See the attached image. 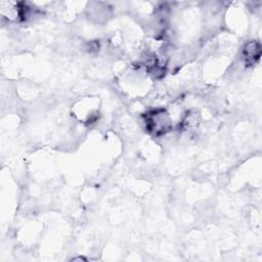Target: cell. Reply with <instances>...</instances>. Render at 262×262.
Wrapping results in <instances>:
<instances>
[{"mask_svg": "<svg viewBox=\"0 0 262 262\" xmlns=\"http://www.w3.org/2000/svg\"><path fill=\"white\" fill-rule=\"evenodd\" d=\"M147 128L156 134L164 133L170 127V120L164 111L154 112L148 115L146 120Z\"/></svg>", "mask_w": 262, "mask_h": 262, "instance_id": "1", "label": "cell"}, {"mask_svg": "<svg viewBox=\"0 0 262 262\" xmlns=\"http://www.w3.org/2000/svg\"><path fill=\"white\" fill-rule=\"evenodd\" d=\"M0 13L8 20H16L21 15V7L15 1H1Z\"/></svg>", "mask_w": 262, "mask_h": 262, "instance_id": "2", "label": "cell"}, {"mask_svg": "<svg viewBox=\"0 0 262 262\" xmlns=\"http://www.w3.org/2000/svg\"><path fill=\"white\" fill-rule=\"evenodd\" d=\"M245 54L247 55V58H254L258 57L260 54V48L259 45L255 42H250L247 44L245 48Z\"/></svg>", "mask_w": 262, "mask_h": 262, "instance_id": "3", "label": "cell"}]
</instances>
